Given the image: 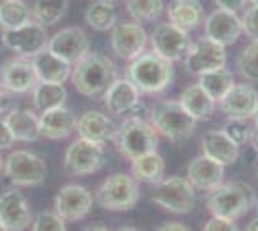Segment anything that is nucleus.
<instances>
[{
  "instance_id": "nucleus-1",
  "label": "nucleus",
  "mask_w": 258,
  "mask_h": 231,
  "mask_svg": "<svg viewBox=\"0 0 258 231\" xmlns=\"http://www.w3.org/2000/svg\"><path fill=\"white\" fill-rule=\"evenodd\" d=\"M70 79L77 93L95 99L98 95H104V91L118 79V67L108 56L89 52L72 67Z\"/></svg>"
},
{
  "instance_id": "nucleus-2",
  "label": "nucleus",
  "mask_w": 258,
  "mask_h": 231,
  "mask_svg": "<svg viewBox=\"0 0 258 231\" xmlns=\"http://www.w3.org/2000/svg\"><path fill=\"white\" fill-rule=\"evenodd\" d=\"M125 77L141 95H158L166 91L173 79L172 62L164 60L154 50H145L129 62Z\"/></svg>"
},
{
  "instance_id": "nucleus-3",
  "label": "nucleus",
  "mask_w": 258,
  "mask_h": 231,
  "mask_svg": "<svg viewBox=\"0 0 258 231\" xmlns=\"http://www.w3.org/2000/svg\"><path fill=\"white\" fill-rule=\"evenodd\" d=\"M254 191L245 183H222L210 191L206 198V208L216 218L235 221L254 206Z\"/></svg>"
},
{
  "instance_id": "nucleus-4",
  "label": "nucleus",
  "mask_w": 258,
  "mask_h": 231,
  "mask_svg": "<svg viewBox=\"0 0 258 231\" xmlns=\"http://www.w3.org/2000/svg\"><path fill=\"white\" fill-rule=\"evenodd\" d=\"M116 146L123 158L135 160L149 152H156L158 133L149 120L125 118L116 133Z\"/></svg>"
},
{
  "instance_id": "nucleus-5",
  "label": "nucleus",
  "mask_w": 258,
  "mask_h": 231,
  "mask_svg": "<svg viewBox=\"0 0 258 231\" xmlns=\"http://www.w3.org/2000/svg\"><path fill=\"white\" fill-rule=\"evenodd\" d=\"M149 121L156 133L175 143L189 139L197 127V121L187 114L179 100H160L151 110Z\"/></svg>"
},
{
  "instance_id": "nucleus-6",
  "label": "nucleus",
  "mask_w": 258,
  "mask_h": 231,
  "mask_svg": "<svg viewBox=\"0 0 258 231\" xmlns=\"http://www.w3.org/2000/svg\"><path fill=\"white\" fill-rule=\"evenodd\" d=\"M139 197V181L123 172L106 177L95 193V200L98 206L110 212H125V210L135 208Z\"/></svg>"
},
{
  "instance_id": "nucleus-7",
  "label": "nucleus",
  "mask_w": 258,
  "mask_h": 231,
  "mask_svg": "<svg viewBox=\"0 0 258 231\" xmlns=\"http://www.w3.org/2000/svg\"><path fill=\"white\" fill-rule=\"evenodd\" d=\"M4 174L14 185L37 187L46 179V162L29 150H16L4 160Z\"/></svg>"
},
{
  "instance_id": "nucleus-8",
  "label": "nucleus",
  "mask_w": 258,
  "mask_h": 231,
  "mask_svg": "<svg viewBox=\"0 0 258 231\" xmlns=\"http://www.w3.org/2000/svg\"><path fill=\"white\" fill-rule=\"evenodd\" d=\"M152 202L173 214H189L195 208V187L187 177H164L154 189Z\"/></svg>"
},
{
  "instance_id": "nucleus-9",
  "label": "nucleus",
  "mask_w": 258,
  "mask_h": 231,
  "mask_svg": "<svg viewBox=\"0 0 258 231\" xmlns=\"http://www.w3.org/2000/svg\"><path fill=\"white\" fill-rule=\"evenodd\" d=\"M106 162L104 144L91 143L85 139H76L66 148L64 154V170L66 174L74 177L91 176L98 172Z\"/></svg>"
},
{
  "instance_id": "nucleus-10",
  "label": "nucleus",
  "mask_w": 258,
  "mask_h": 231,
  "mask_svg": "<svg viewBox=\"0 0 258 231\" xmlns=\"http://www.w3.org/2000/svg\"><path fill=\"white\" fill-rule=\"evenodd\" d=\"M48 39L50 37L46 33V27L37 22L25 23L18 29L2 31V44L20 58H29V60L39 52L46 50Z\"/></svg>"
},
{
  "instance_id": "nucleus-11",
  "label": "nucleus",
  "mask_w": 258,
  "mask_h": 231,
  "mask_svg": "<svg viewBox=\"0 0 258 231\" xmlns=\"http://www.w3.org/2000/svg\"><path fill=\"white\" fill-rule=\"evenodd\" d=\"M149 39H151L152 50L172 64L177 60H185V56L193 44L189 39V33L172 25V23L156 25Z\"/></svg>"
},
{
  "instance_id": "nucleus-12",
  "label": "nucleus",
  "mask_w": 258,
  "mask_h": 231,
  "mask_svg": "<svg viewBox=\"0 0 258 231\" xmlns=\"http://www.w3.org/2000/svg\"><path fill=\"white\" fill-rule=\"evenodd\" d=\"M226 46L203 37L197 43L191 44L189 52L185 56V69L193 75H203L208 71L226 67Z\"/></svg>"
},
{
  "instance_id": "nucleus-13",
  "label": "nucleus",
  "mask_w": 258,
  "mask_h": 231,
  "mask_svg": "<svg viewBox=\"0 0 258 231\" xmlns=\"http://www.w3.org/2000/svg\"><path fill=\"white\" fill-rule=\"evenodd\" d=\"M46 50L62 58L70 66H76L89 54V37L81 27H66L48 39Z\"/></svg>"
},
{
  "instance_id": "nucleus-14",
  "label": "nucleus",
  "mask_w": 258,
  "mask_h": 231,
  "mask_svg": "<svg viewBox=\"0 0 258 231\" xmlns=\"http://www.w3.org/2000/svg\"><path fill=\"white\" fill-rule=\"evenodd\" d=\"M93 208V195L83 185H66L54 198V212L64 221L83 220Z\"/></svg>"
},
{
  "instance_id": "nucleus-15",
  "label": "nucleus",
  "mask_w": 258,
  "mask_h": 231,
  "mask_svg": "<svg viewBox=\"0 0 258 231\" xmlns=\"http://www.w3.org/2000/svg\"><path fill=\"white\" fill-rule=\"evenodd\" d=\"M149 43V35L141 23H116L110 33V44L112 50L123 58V60H133L141 52H145V46Z\"/></svg>"
},
{
  "instance_id": "nucleus-16",
  "label": "nucleus",
  "mask_w": 258,
  "mask_h": 231,
  "mask_svg": "<svg viewBox=\"0 0 258 231\" xmlns=\"http://www.w3.org/2000/svg\"><path fill=\"white\" fill-rule=\"evenodd\" d=\"M37 83L39 79L29 58H10L0 67V85L8 93L25 95L31 93Z\"/></svg>"
},
{
  "instance_id": "nucleus-17",
  "label": "nucleus",
  "mask_w": 258,
  "mask_h": 231,
  "mask_svg": "<svg viewBox=\"0 0 258 231\" xmlns=\"http://www.w3.org/2000/svg\"><path fill=\"white\" fill-rule=\"evenodd\" d=\"M241 35H243V25L237 12L216 8L205 20V37L222 46L235 44Z\"/></svg>"
},
{
  "instance_id": "nucleus-18",
  "label": "nucleus",
  "mask_w": 258,
  "mask_h": 231,
  "mask_svg": "<svg viewBox=\"0 0 258 231\" xmlns=\"http://www.w3.org/2000/svg\"><path fill=\"white\" fill-rule=\"evenodd\" d=\"M0 223L8 231H23L33 223V212L27 198L18 189L0 195Z\"/></svg>"
},
{
  "instance_id": "nucleus-19",
  "label": "nucleus",
  "mask_w": 258,
  "mask_h": 231,
  "mask_svg": "<svg viewBox=\"0 0 258 231\" xmlns=\"http://www.w3.org/2000/svg\"><path fill=\"white\" fill-rule=\"evenodd\" d=\"M218 104H220V110L227 116V120L229 118L248 120V118H252V114L256 110L258 93L256 89L247 83H235Z\"/></svg>"
},
{
  "instance_id": "nucleus-20",
  "label": "nucleus",
  "mask_w": 258,
  "mask_h": 231,
  "mask_svg": "<svg viewBox=\"0 0 258 231\" xmlns=\"http://www.w3.org/2000/svg\"><path fill=\"white\" fill-rule=\"evenodd\" d=\"M76 131L79 135V139L104 144L110 139H116L118 127L114 125V121L110 120L106 114L98 110H87L77 118Z\"/></svg>"
},
{
  "instance_id": "nucleus-21",
  "label": "nucleus",
  "mask_w": 258,
  "mask_h": 231,
  "mask_svg": "<svg viewBox=\"0 0 258 231\" xmlns=\"http://www.w3.org/2000/svg\"><path fill=\"white\" fill-rule=\"evenodd\" d=\"M224 168L220 162H216L212 158H208L205 154L193 158L187 166V181L195 189L201 191H212L218 185H222L224 181Z\"/></svg>"
},
{
  "instance_id": "nucleus-22",
  "label": "nucleus",
  "mask_w": 258,
  "mask_h": 231,
  "mask_svg": "<svg viewBox=\"0 0 258 231\" xmlns=\"http://www.w3.org/2000/svg\"><path fill=\"white\" fill-rule=\"evenodd\" d=\"M77 118L76 114L60 106V108H52L46 110L39 116V129H41V137L52 139V141H62L66 137H70L72 133L76 131Z\"/></svg>"
},
{
  "instance_id": "nucleus-23",
  "label": "nucleus",
  "mask_w": 258,
  "mask_h": 231,
  "mask_svg": "<svg viewBox=\"0 0 258 231\" xmlns=\"http://www.w3.org/2000/svg\"><path fill=\"white\" fill-rule=\"evenodd\" d=\"M139 91L135 89V85L125 79H116L110 87L104 91V104L110 114L114 116H125L133 106H137L139 100Z\"/></svg>"
},
{
  "instance_id": "nucleus-24",
  "label": "nucleus",
  "mask_w": 258,
  "mask_h": 231,
  "mask_svg": "<svg viewBox=\"0 0 258 231\" xmlns=\"http://www.w3.org/2000/svg\"><path fill=\"white\" fill-rule=\"evenodd\" d=\"M201 146H203L205 156L220 162L222 166L235 164L237 158H239V146L222 129L206 131L201 139Z\"/></svg>"
},
{
  "instance_id": "nucleus-25",
  "label": "nucleus",
  "mask_w": 258,
  "mask_h": 231,
  "mask_svg": "<svg viewBox=\"0 0 258 231\" xmlns=\"http://www.w3.org/2000/svg\"><path fill=\"white\" fill-rule=\"evenodd\" d=\"M31 64L35 73H37V79L43 81V83L64 85L66 81L72 77V66L68 62H64L62 58L48 52V50H43L37 56H33Z\"/></svg>"
},
{
  "instance_id": "nucleus-26",
  "label": "nucleus",
  "mask_w": 258,
  "mask_h": 231,
  "mask_svg": "<svg viewBox=\"0 0 258 231\" xmlns=\"http://www.w3.org/2000/svg\"><path fill=\"white\" fill-rule=\"evenodd\" d=\"M4 123L8 125V129H10L16 141L33 143V141H37L41 137L39 118L33 110H25V108L10 110L4 118Z\"/></svg>"
},
{
  "instance_id": "nucleus-27",
  "label": "nucleus",
  "mask_w": 258,
  "mask_h": 231,
  "mask_svg": "<svg viewBox=\"0 0 258 231\" xmlns=\"http://www.w3.org/2000/svg\"><path fill=\"white\" fill-rule=\"evenodd\" d=\"M166 14H168V23L187 33L195 29L205 18L203 4L199 0H172L170 6L166 8Z\"/></svg>"
},
{
  "instance_id": "nucleus-28",
  "label": "nucleus",
  "mask_w": 258,
  "mask_h": 231,
  "mask_svg": "<svg viewBox=\"0 0 258 231\" xmlns=\"http://www.w3.org/2000/svg\"><path fill=\"white\" fill-rule=\"evenodd\" d=\"M179 102L195 121L210 120L216 110V100L199 83L185 89L179 97Z\"/></svg>"
},
{
  "instance_id": "nucleus-29",
  "label": "nucleus",
  "mask_w": 258,
  "mask_h": 231,
  "mask_svg": "<svg viewBox=\"0 0 258 231\" xmlns=\"http://www.w3.org/2000/svg\"><path fill=\"white\" fill-rule=\"evenodd\" d=\"M131 176L137 181L158 185L166 177V162L158 152H149L131 160Z\"/></svg>"
},
{
  "instance_id": "nucleus-30",
  "label": "nucleus",
  "mask_w": 258,
  "mask_h": 231,
  "mask_svg": "<svg viewBox=\"0 0 258 231\" xmlns=\"http://www.w3.org/2000/svg\"><path fill=\"white\" fill-rule=\"evenodd\" d=\"M31 93L33 106L41 112L60 108V106H64L66 99H68L66 87L64 85H58V83H43V81H39Z\"/></svg>"
},
{
  "instance_id": "nucleus-31",
  "label": "nucleus",
  "mask_w": 258,
  "mask_h": 231,
  "mask_svg": "<svg viewBox=\"0 0 258 231\" xmlns=\"http://www.w3.org/2000/svg\"><path fill=\"white\" fill-rule=\"evenodd\" d=\"M85 23L95 31H112V27L118 23V12L114 2L97 0L85 10Z\"/></svg>"
},
{
  "instance_id": "nucleus-32",
  "label": "nucleus",
  "mask_w": 258,
  "mask_h": 231,
  "mask_svg": "<svg viewBox=\"0 0 258 231\" xmlns=\"http://www.w3.org/2000/svg\"><path fill=\"white\" fill-rule=\"evenodd\" d=\"M29 22H33L31 8L23 0H4L0 4V27L2 29H18Z\"/></svg>"
},
{
  "instance_id": "nucleus-33",
  "label": "nucleus",
  "mask_w": 258,
  "mask_h": 231,
  "mask_svg": "<svg viewBox=\"0 0 258 231\" xmlns=\"http://www.w3.org/2000/svg\"><path fill=\"white\" fill-rule=\"evenodd\" d=\"M199 85L205 89L216 102H220L227 91L235 85V79H233V73L229 69L222 67V69H214V71L199 75Z\"/></svg>"
},
{
  "instance_id": "nucleus-34",
  "label": "nucleus",
  "mask_w": 258,
  "mask_h": 231,
  "mask_svg": "<svg viewBox=\"0 0 258 231\" xmlns=\"http://www.w3.org/2000/svg\"><path fill=\"white\" fill-rule=\"evenodd\" d=\"M70 0H35L31 8L33 22L41 23L44 27L58 23L68 12Z\"/></svg>"
},
{
  "instance_id": "nucleus-35",
  "label": "nucleus",
  "mask_w": 258,
  "mask_h": 231,
  "mask_svg": "<svg viewBox=\"0 0 258 231\" xmlns=\"http://www.w3.org/2000/svg\"><path fill=\"white\" fill-rule=\"evenodd\" d=\"M125 8L135 23L154 22L164 12V0H127Z\"/></svg>"
},
{
  "instance_id": "nucleus-36",
  "label": "nucleus",
  "mask_w": 258,
  "mask_h": 231,
  "mask_svg": "<svg viewBox=\"0 0 258 231\" xmlns=\"http://www.w3.org/2000/svg\"><path fill=\"white\" fill-rule=\"evenodd\" d=\"M237 69L243 79L258 81V43L252 41L243 48L241 56L237 58Z\"/></svg>"
},
{
  "instance_id": "nucleus-37",
  "label": "nucleus",
  "mask_w": 258,
  "mask_h": 231,
  "mask_svg": "<svg viewBox=\"0 0 258 231\" xmlns=\"http://www.w3.org/2000/svg\"><path fill=\"white\" fill-rule=\"evenodd\" d=\"M222 131L226 133L227 137L233 141V143L241 148V146H245V144L250 141V137H252V129H250V125H248V120H237V118H229V120L224 123V127H222Z\"/></svg>"
},
{
  "instance_id": "nucleus-38",
  "label": "nucleus",
  "mask_w": 258,
  "mask_h": 231,
  "mask_svg": "<svg viewBox=\"0 0 258 231\" xmlns=\"http://www.w3.org/2000/svg\"><path fill=\"white\" fill-rule=\"evenodd\" d=\"M31 231H68L66 229V221L54 212V210H46L41 212L33 218Z\"/></svg>"
},
{
  "instance_id": "nucleus-39",
  "label": "nucleus",
  "mask_w": 258,
  "mask_h": 231,
  "mask_svg": "<svg viewBox=\"0 0 258 231\" xmlns=\"http://www.w3.org/2000/svg\"><path fill=\"white\" fill-rule=\"evenodd\" d=\"M241 25H243V33L247 35L248 39H252L254 43H258V6H250L243 14Z\"/></svg>"
},
{
  "instance_id": "nucleus-40",
  "label": "nucleus",
  "mask_w": 258,
  "mask_h": 231,
  "mask_svg": "<svg viewBox=\"0 0 258 231\" xmlns=\"http://www.w3.org/2000/svg\"><path fill=\"white\" fill-rule=\"evenodd\" d=\"M203 231H239L233 220H226V218H216L212 216L210 220L203 225Z\"/></svg>"
},
{
  "instance_id": "nucleus-41",
  "label": "nucleus",
  "mask_w": 258,
  "mask_h": 231,
  "mask_svg": "<svg viewBox=\"0 0 258 231\" xmlns=\"http://www.w3.org/2000/svg\"><path fill=\"white\" fill-rule=\"evenodd\" d=\"M14 135L10 133L8 129V125L4 123V120H0V150H4V148H10L12 144H14Z\"/></svg>"
},
{
  "instance_id": "nucleus-42",
  "label": "nucleus",
  "mask_w": 258,
  "mask_h": 231,
  "mask_svg": "<svg viewBox=\"0 0 258 231\" xmlns=\"http://www.w3.org/2000/svg\"><path fill=\"white\" fill-rule=\"evenodd\" d=\"M216 6L222 8V10H229V12H237L241 8H245L247 0H214Z\"/></svg>"
},
{
  "instance_id": "nucleus-43",
  "label": "nucleus",
  "mask_w": 258,
  "mask_h": 231,
  "mask_svg": "<svg viewBox=\"0 0 258 231\" xmlns=\"http://www.w3.org/2000/svg\"><path fill=\"white\" fill-rule=\"evenodd\" d=\"M156 231H191L185 223L181 221H168V223H162Z\"/></svg>"
},
{
  "instance_id": "nucleus-44",
  "label": "nucleus",
  "mask_w": 258,
  "mask_h": 231,
  "mask_svg": "<svg viewBox=\"0 0 258 231\" xmlns=\"http://www.w3.org/2000/svg\"><path fill=\"white\" fill-rule=\"evenodd\" d=\"M245 231H258V216L254 218V220L248 221V225H247V229Z\"/></svg>"
},
{
  "instance_id": "nucleus-45",
  "label": "nucleus",
  "mask_w": 258,
  "mask_h": 231,
  "mask_svg": "<svg viewBox=\"0 0 258 231\" xmlns=\"http://www.w3.org/2000/svg\"><path fill=\"white\" fill-rule=\"evenodd\" d=\"M83 231H110V229H106L104 225H89V227H85Z\"/></svg>"
},
{
  "instance_id": "nucleus-46",
  "label": "nucleus",
  "mask_w": 258,
  "mask_h": 231,
  "mask_svg": "<svg viewBox=\"0 0 258 231\" xmlns=\"http://www.w3.org/2000/svg\"><path fill=\"white\" fill-rule=\"evenodd\" d=\"M6 108V95H4V91L0 89V112Z\"/></svg>"
},
{
  "instance_id": "nucleus-47",
  "label": "nucleus",
  "mask_w": 258,
  "mask_h": 231,
  "mask_svg": "<svg viewBox=\"0 0 258 231\" xmlns=\"http://www.w3.org/2000/svg\"><path fill=\"white\" fill-rule=\"evenodd\" d=\"M250 141H252V146L258 150V129L254 133H252V137H250Z\"/></svg>"
},
{
  "instance_id": "nucleus-48",
  "label": "nucleus",
  "mask_w": 258,
  "mask_h": 231,
  "mask_svg": "<svg viewBox=\"0 0 258 231\" xmlns=\"http://www.w3.org/2000/svg\"><path fill=\"white\" fill-rule=\"evenodd\" d=\"M252 121H254V125H256V129H258V104H256V110H254V114H252Z\"/></svg>"
},
{
  "instance_id": "nucleus-49",
  "label": "nucleus",
  "mask_w": 258,
  "mask_h": 231,
  "mask_svg": "<svg viewBox=\"0 0 258 231\" xmlns=\"http://www.w3.org/2000/svg\"><path fill=\"white\" fill-rule=\"evenodd\" d=\"M118 231H139L137 227H129V225H125V227H119Z\"/></svg>"
},
{
  "instance_id": "nucleus-50",
  "label": "nucleus",
  "mask_w": 258,
  "mask_h": 231,
  "mask_svg": "<svg viewBox=\"0 0 258 231\" xmlns=\"http://www.w3.org/2000/svg\"><path fill=\"white\" fill-rule=\"evenodd\" d=\"M0 172H4V158H2V154H0Z\"/></svg>"
},
{
  "instance_id": "nucleus-51",
  "label": "nucleus",
  "mask_w": 258,
  "mask_h": 231,
  "mask_svg": "<svg viewBox=\"0 0 258 231\" xmlns=\"http://www.w3.org/2000/svg\"><path fill=\"white\" fill-rule=\"evenodd\" d=\"M248 2H250L252 6H258V0H248Z\"/></svg>"
},
{
  "instance_id": "nucleus-52",
  "label": "nucleus",
  "mask_w": 258,
  "mask_h": 231,
  "mask_svg": "<svg viewBox=\"0 0 258 231\" xmlns=\"http://www.w3.org/2000/svg\"><path fill=\"white\" fill-rule=\"evenodd\" d=\"M254 208H256V212H258V197H256V200H254Z\"/></svg>"
},
{
  "instance_id": "nucleus-53",
  "label": "nucleus",
  "mask_w": 258,
  "mask_h": 231,
  "mask_svg": "<svg viewBox=\"0 0 258 231\" xmlns=\"http://www.w3.org/2000/svg\"><path fill=\"white\" fill-rule=\"evenodd\" d=\"M0 231H8V229H6V227H4V225H2V223H0Z\"/></svg>"
},
{
  "instance_id": "nucleus-54",
  "label": "nucleus",
  "mask_w": 258,
  "mask_h": 231,
  "mask_svg": "<svg viewBox=\"0 0 258 231\" xmlns=\"http://www.w3.org/2000/svg\"><path fill=\"white\" fill-rule=\"evenodd\" d=\"M106 2H114V0H106Z\"/></svg>"
}]
</instances>
